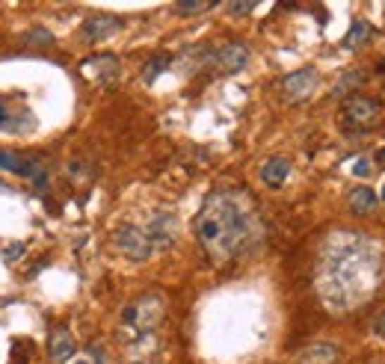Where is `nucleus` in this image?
I'll list each match as a JSON object with an SVG mask.
<instances>
[{"instance_id": "f257e3e1", "label": "nucleus", "mask_w": 385, "mask_h": 364, "mask_svg": "<svg viewBox=\"0 0 385 364\" xmlns=\"http://www.w3.org/2000/svg\"><path fill=\"white\" fill-rule=\"evenodd\" d=\"M196 237L213 264L249 252L261 240V220L252 199L244 190H217L205 199L202 211L196 216Z\"/></svg>"}, {"instance_id": "f03ea898", "label": "nucleus", "mask_w": 385, "mask_h": 364, "mask_svg": "<svg viewBox=\"0 0 385 364\" xmlns=\"http://www.w3.org/2000/svg\"><path fill=\"white\" fill-rule=\"evenodd\" d=\"M163 317H166L163 294H142L122 311V323L137 334H149L163 323Z\"/></svg>"}, {"instance_id": "7ed1b4c3", "label": "nucleus", "mask_w": 385, "mask_h": 364, "mask_svg": "<svg viewBox=\"0 0 385 364\" xmlns=\"http://www.w3.org/2000/svg\"><path fill=\"white\" fill-rule=\"evenodd\" d=\"M382 110H385V104L377 98L350 95L344 104H341V127H344L347 134H362V130L374 127L382 119Z\"/></svg>"}, {"instance_id": "20e7f679", "label": "nucleus", "mask_w": 385, "mask_h": 364, "mask_svg": "<svg viewBox=\"0 0 385 364\" xmlns=\"http://www.w3.org/2000/svg\"><path fill=\"white\" fill-rule=\"evenodd\" d=\"M317 86H320V71L315 65H305L299 71H291L288 77H282L279 95L284 104H303V101H308L317 92Z\"/></svg>"}, {"instance_id": "39448f33", "label": "nucleus", "mask_w": 385, "mask_h": 364, "mask_svg": "<svg viewBox=\"0 0 385 364\" xmlns=\"http://www.w3.org/2000/svg\"><path fill=\"white\" fill-rule=\"evenodd\" d=\"M249 56L252 54L244 42H225L217 51H208L205 65L210 71H217V75H237V71H244L249 65Z\"/></svg>"}, {"instance_id": "423d86ee", "label": "nucleus", "mask_w": 385, "mask_h": 364, "mask_svg": "<svg viewBox=\"0 0 385 364\" xmlns=\"http://www.w3.org/2000/svg\"><path fill=\"white\" fill-rule=\"evenodd\" d=\"M113 243H116V249L125 258H131V261H149L154 252H158V249H154V243H151V237H149V231L139 228V225H122V228H116Z\"/></svg>"}, {"instance_id": "0eeeda50", "label": "nucleus", "mask_w": 385, "mask_h": 364, "mask_svg": "<svg viewBox=\"0 0 385 364\" xmlns=\"http://www.w3.org/2000/svg\"><path fill=\"white\" fill-rule=\"evenodd\" d=\"M80 71L89 80L101 83V86H110V83H116V77H119V60L113 54H95V56H89V60L80 63Z\"/></svg>"}, {"instance_id": "6e6552de", "label": "nucleus", "mask_w": 385, "mask_h": 364, "mask_svg": "<svg viewBox=\"0 0 385 364\" xmlns=\"http://www.w3.org/2000/svg\"><path fill=\"white\" fill-rule=\"evenodd\" d=\"M0 169L12 172V175H21V178H33L39 184H45V172H42V163L30 157H18V154H9V151H0Z\"/></svg>"}, {"instance_id": "1a4fd4ad", "label": "nucleus", "mask_w": 385, "mask_h": 364, "mask_svg": "<svg viewBox=\"0 0 385 364\" xmlns=\"http://www.w3.org/2000/svg\"><path fill=\"white\" fill-rule=\"evenodd\" d=\"M75 353H77V344H75V338H71V332L65 326L53 329L51 338H48V358H51V364H65Z\"/></svg>"}, {"instance_id": "9d476101", "label": "nucleus", "mask_w": 385, "mask_h": 364, "mask_svg": "<svg viewBox=\"0 0 385 364\" xmlns=\"http://www.w3.org/2000/svg\"><path fill=\"white\" fill-rule=\"evenodd\" d=\"M122 30V21L116 18V15H92V18H87L83 21V39L87 42H104V39H110L113 33H119Z\"/></svg>"}, {"instance_id": "9b49d317", "label": "nucleus", "mask_w": 385, "mask_h": 364, "mask_svg": "<svg viewBox=\"0 0 385 364\" xmlns=\"http://www.w3.org/2000/svg\"><path fill=\"white\" fill-rule=\"evenodd\" d=\"M146 231H149V237L154 243V249H163V246H169L175 240V216L172 213H158Z\"/></svg>"}, {"instance_id": "f8f14e48", "label": "nucleus", "mask_w": 385, "mask_h": 364, "mask_svg": "<svg viewBox=\"0 0 385 364\" xmlns=\"http://www.w3.org/2000/svg\"><path fill=\"white\" fill-rule=\"evenodd\" d=\"M291 175V160L288 157H270L261 166V181L270 187V190H279V187L288 181Z\"/></svg>"}, {"instance_id": "ddd939ff", "label": "nucleus", "mask_w": 385, "mask_h": 364, "mask_svg": "<svg viewBox=\"0 0 385 364\" xmlns=\"http://www.w3.org/2000/svg\"><path fill=\"white\" fill-rule=\"evenodd\" d=\"M347 201H350V213L353 216H367V213L377 211V193L370 190V187H355Z\"/></svg>"}, {"instance_id": "4468645a", "label": "nucleus", "mask_w": 385, "mask_h": 364, "mask_svg": "<svg viewBox=\"0 0 385 364\" xmlns=\"http://www.w3.org/2000/svg\"><path fill=\"white\" fill-rule=\"evenodd\" d=\"M370 36H374V27H370L365 18H355L353 27H350V33H347V39H344V45L350 51H355V48H362L365 42H370Z\"/></svg>"}, {"instance_id": "2eb2a0df", "label": "nucleus", "mask_w": 385, "mask_h": 364, "mask_svg": "<svg viewBox=\"0 0 385 364\" xmlns=\"http://www.w3.org/2000/svg\"><path fill=\"white\" fill-rule=\"evenodd\" d=\"M367 80V75H365V71H359V68H355V71H347V75L344 77H341L338 83H335V89H332V95L335 98H341V95H350L353 89H359V86Z\"/></svg>"}, {"instance_id": "dca6fc26", "label": "nucleus", "mask_w": 385, "mask_h": 364, "mask_svg": "<svg viewBox=\"0 0 385 364\" xmlns=\"http://www.w3.org/2000/svg\"><path fill=\"white\" fill-rule=\"evenodd\" d=\"M169 63H172V56H166V54H160V56H154V60H149L146 71H142L146 83H154V80H158V75H163V71L169 68Z\"/></svg>"}, {"instance_id": "f3484780", "label": "nucleus", "mask_w": 385, "mask_h": 364, "mask_svg": "<svg viewBox=\"0 0 385 364\" xmlns=\"http://www.w3.org/2000/svg\"><path fill=\"white\" fill-rule=\"evenodd\" d=\"M208 9H213V4H208V0H181V4H175L178 15H198V12Z\"/></svg>"}, {"instance_id": "a211bd4d", "label": "nucleus", "mask_w": 385, "mask_h": 364, "mask_svg": "<svg viewBox=\"0 0 385 364\" xmlns=\"http://www.w3.org/2000/svg\"><path fill=\"white\" fill-rule=\"evenodd\" d=\"M24 39L30 42V45H53V36L45 33V30H33V33H27Z\"/></svg>"}, {"instance_id": "6ab92c4d", "label": "nucleus", "mask_w": 385, "mask_h": 364, "mask_svg": "<svg viewBox=\"0 0 385 364\" xmlns=\"http://www.w3.org/2000/svg\"><path fill=\"white\" fill-rule=\"evenodd\" d=\"M15 122H12V113L6 107V101H0V130H12Z\"/></svg>"}, {"instance_id": "aec40b11", "label": "nucleus", "mask_w": 385, "mask_h": 364, "mask_svg": "<svg viewBox=\"0 0 385 364\" xmlns=\"http://www.w3.org/2000/svg\"><path fill=\"white\" fill-rule=\"evenodd\" d=\"M228 15H249V12L255 9V4H228Z\"/></svg>"}, {"instance_id": "412c9836", "label": "nucleus", "mask_w": 385, "mask_h": 364, "mask_svg": "<svg viewBox=\"0 0 385 364\" xmlns=\"http://www.w3.org/2000/svg\"><path fill=\"white\" fill-rule=\"evenodd\" d=\"M353 175H355V178H365V175H370V163H367V160H359V163L353 166Z\"/></svg>"}, {"instance_id": "4be33fe9", "label": "nucleus", "mask_w": 385, "mask_h": 364, "mask_svg": "<svg viewBox=\"0 0 385 364\" xmlns=\"http://www.w3.org/2000/svg\"><path fill=\"white\" fill-rule=\"evenodd\" d=\"M374 334H379V338H385V314L377 320V323H374Z\"/></svg>"}, {"instance_id": "5701e85b", "label": "nucleus", "mask_w": 385, "mask_h": 364, "mask_svg": "<svg viewBox=\"0 0 385 364\" xmlns=\"http://www.w3.org/2000/svg\"><path fill=\"white\" fill-rule=\"evenodd\" d=\"M382 201H385V187H382Z\"/></svg>"}, {"instance_id": "b1692460", "label": "nucleus", "mask_w": 385, "mask_h": 364, "mask_svg": "<svg viewBox=\"0 0 385 364\" xmlns=\"http://www.w3.org/2000/svg\"><path fill=\"white\" fill-rule=\"evenodd\" d=\"M77 364H89V361H77Z\"/></svg>"}]
</instances>
